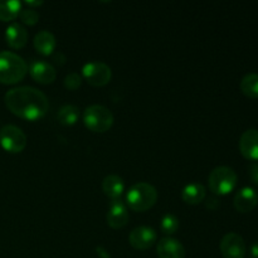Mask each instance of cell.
Instances as JSON below:
<instances>
[{
    "instance_id": "6da1fadb",
    "label": "cell",
    "mask_w": 258,
    "mask_h": 258,
    "mask_svg": "<svg viewBox=\"0 0 258 258\" xmlns=\"http://www.w3.org/2000/svg\"><path fill=\"white\" fill-rule=\"evenodd\" d=\"M8 110L28 121L42 118L49 108V102L40 90L30 86H20L8 91L4 96Z\"/></svg>"
},
{
    "instance_id": "7a4b0ae2",
    "label": "cell",
    "mask_w": 258,
    "mask_h": 258,
    "mask_svg": "<svg viewBox=\"0 0 258 258\" xmlns=\"http://www.w3.org/2000/svg\"><path fill=\"white\" fill-rule=\"evenodd\" d=\"M28 66L17 53L10 50L0 52V83L15 85L25 77Z\"/></svg>"
},
{
    "instance_id": "3957f363",
    "label": "cell",
    "mask_w": 258,
    "mask_h": 258,
    "mask_svg": "<svg viewBox=\"0 0 258 258\" xmlns=\"http://www.w3.org/2000/svg\"><path fill=\"white\" fill-rule=\"evenodd\" d=\"M158 201V190L155 186L145 181H139L131 185L126 193V204L135 212L149 211Z\"/></svg>"
},
{
    "instance_id": "277c9868",
    "label": "cell",
    "mask_w": 258,
    "mask_h": 258,
    "mask_svg": "<svg viewBox=\"0 0 258 258\" xmlns=\"http://www.w3.org/2000/svg\"><path fill=\"white\" fill-rule=\"evenodd\" d=\"M237 174L229 166H217L208 176V186L214 196H227L237 186Z\"/></svg>"
},
{
    "instance_id": "5b68a950",
    "label": "cell",
    "mask_w": 258,
    "mask_h": 258,
    "mask_svg": "<svg viewBox=\"0 0 258 258\" xmlns=\"http://www.w3.org/2000/svg\"><path fill=\"white\" fill-rule=\"evenodd\" d=\"M83 122L93 133H106L113 125V115L110 108L102 105L88 106L83 112Z\"/></svg>"
},
{
    "instance_id": "8992f818",
    "label": "cell",
    "mask_w": 258,
    "mask_h": 258,
    "mask_svg": "<svg viewBox=\"0 0 258 258\" xmlns=\"http://www.w3.org/2000/svg\"><path fill=\"white\" fill-rule=\"evenodd\" d=\"M0 146L8 153H22L27 146V136L18 126L5 125L0 128Z\"/></svg>"
},
{
    "instance_id": "52a82bcc",
    "label": "cell",
    "mask_w": 258,
    "mask_h": 258,
    "mask_svg": "<svg viewBox=\"0 0 258 258\" xmlns=\"http://www.w3.org/2000/svg\"><path fill=\"white\" fill-rule=\"evenodd\" d=\"M82 75L85 80L95 87L107 85L112 77L111 68L103 62H88L83 66Z\"/></svg>"
},
{
    "instance_id": "ba28073f",
    "label": "cell",
    "mask_w": 258,
    "mask_h": 258,
    "mask_svg": "<svg viewBox=\"0 0 258 258\" xmlns=\"http://www.w3.org/2000/svg\"><path fill=\"white\" fill-rule=\"evenodd\" d=\"M222 256L224 258H244L246 256V243L238 233H227L219 244Z\"/></svg>"
},
{
    "instance_id": "9c48e42d",
    "label": "cell",
    "mask_w": 258,
    "mask_h": 258,
    "mask_svg": "<svg viewBox=\"0 0 258 258\" xmlns=\"http://www.w3.org/2000/svg\"><path fill=\"white\" fill-rule=\"evenodd\" d=\"M156 238H158V234H156L155 229L151 228V227L141 226L136 227V228H134L130 232V234H128V243L135 249L145 251V249H149L150 247L154 246Z\"/></svg>"
},
{
    "instance_id": "30bf717a",
    "label": "cell",
    "mask_w": 258,
    "mask_h": 258,
    "mask_svg": "<svg viewBox=\"0 0 258 258\" xmlns=\"http://www.w3.org/2000/svg\"><path fill=\"white\" fill-rule=\"evenodd\" d=\"M128 218L130 216L126 204L121 199H112L106 216L108 226L113 229H120L127 224Z\"/></svg>"
},
{
    "instance_id": "8fae6325",
    "label": "cell",
    "mask_w": 258,
    "mask_h": 258,
    "mask_svg": "<svg viewBox=\"0 0 258 258\" xmlns=\"http://www.w3.org/2000/svg\"><path fill=\"white\" fill-rule=\"evenodd\" d=\"M29 73L35 82L43 85H49L57 77L55 68L44 60H33L29 66Z\"/></svg>"
},
{
    "instance_id": "7c38bea8",
    "label": "cell",
    "mask_w": 258,
    "mask_h": 258,
    "mask_svg": "<svg viewBox=\"0 0 258 258\" xmlns=\"http://www.w3.org/2000/svg\"><path fill=\"white\" fill-rule=\"evenodd\" d=\"M234 208L239 213H249L253 211L258 204V194L251 186H244L239 189L236 193L233 199Z\"/></svg>"
},
{
    "instance_id": "4fadbf2b",
    "label": "cell",
    "mask_w": 258,
    "mask_h": 258,
    "mask_svg": "<svg viewBox=\"0 0 258 258\" xmlns=\"http://www.w3.org/2000/svg\"><path fill=\"white\" fill-rule=\"evenodd\" d=\"M239 151L247 160H258V130L249 128L244 131L239 139Z\"/></svg>"
},
{
    "instance_id": "5bb4252c",
    "label": "cell",
    "mask_w": 258,
    "mask_h": 258,
    "mask_svg": "<svg viewBox=\"0 0 258 258\" xmlns=\"http://www.w3.org/2000/svg\"><path fill=\"white\" fill-rule=\"evenodd\" d=\"M156 253L159 258H184L185 257V248L178 239L171 238V237H164L158 242Z\"/></svg>"
},
{
    "instance_id": "9a60e30c",
    "label": "cell",
    "mask_w": 258,
    "mask_h": 258,
    "mask_svg": "<svg viewBox=\"0 0 258 258\" xmlns=\"http://www.w3.org/2000/svg\"><path fill=\"white\" fill-rule=\"evenodd\" d=\"M5 40L10 48L20 49L28 42L27 29L19 23H12L5 30Z\"/></svg>"
},
{
    "instance_id": "2e32d148",
    "label": "cell",
    "mask_w": 258,
    "mask_h": 258,
    "mask_svg": "<svg viewBox=\"0 0 258 258\" xmlns=\"http://www.w3.org/2000/svg\"><path fill=\"white\" fill-rule=\"evenodd\" d=\"M57 40H55L54 34L49 30H40L34 37V48L38 53L43 55L52 54L53 50L55 49Z\"/></svg>"
},
{
    "instance_id": "e0dca14e",
    "label": "cell",
    "mask_w": 258,
    "mask_h": 258,
    "mask_svg": "<svg viewBox=\"0 0 258 258\" xmlns=\"http://www.w3.org/2000/svg\"><path fill=\"white\" fill-rule=\"evenodd\" d=\"M102 190L108 198L111 199H120L121 196L125 191V183L122 178L116 174L107 175L102 181Z\"/></svg>"
},
{
    "instance_id": "ac0fdd59",
    "label": "cell",
    "mask_w": 258,
    "mask_h": 258,
    "mask_svg": "<svg viewBox=\"0 0 258 258\" xmlns=\"http://www.w3.org/2000/svg\"><path fill=\"white\" fill-rule=\"evenodd\" d=\"M207 190L206 186L201 183H190L185 185L181 190V198L185 203L196 206V204L202 203L206 199Z\"/></svg>"
},
{
    "instance_id": "d6986e66",
    "label": "cell",
    "mask_w": 258,
    "mask_h": 258,
    "mask_svg": "<svg viewBox=\"0 0 258 258\" xmlns=\"http://www.w3.org/2000/svg\"><path fill=\"white\" fill-rule=\"evenodd\" d=\"M22 10V3L18 0H9L3 2L0 0V20L2 22H12L15 18L19 17Z\"/></svg>"
},
{
    "instance_id": "ffe728a7",
    "label": "cell",
    "mask_w": 258,
    "mask_h": 258,
    "mask_svg": "<svg viewBox=\"0 0 258 258\" xmlns=\"http://www.w3.org/2000/svg\"><path fill=\"white\" fill-rule=\"evenodd\" d=\"M80 117V108L75 105H64L59 108L57 118L59 123L64 126H72L77 122Z\"/></svg>"
},
{
    "instance_id": "44dd1931",
    "label": "cell",
    "mask_w": 258,
    "mask_h": 258,
    "mask_svg": "<svg viewBox=\"0 0 258 258\" xmlns=\"http://www.w3.org/2000/svg\"><path fill=\"white\" fill-rule=\"evenodd\" d=\"M242 93L249 98H258V73H248L239 83Z\"/></svg>"
},
{
    "instance_id": "7402d4cb",
    "label": "cell",
    "mask_w": 258,
    "mask_h": 258,
    "mask_svg": "<svg viewBox=\"0 0 258 258\" xmlns=\"http://www.w3.org/2000/svg\"><path fill=\"white\" fill-rule=\"evenodd\" d=\"M178 228H179L178 217L174 216L173 213L164 214L163 218H161V223H160L161 233L166 234V236H171V234L176 233Z\"/></svg>"
},
{
    "instance_id": "603a6c76",
    "label": "cell",
    "mask_w": 258,
    "mask_h": 258,
    "mask_svg": "<svg viewBox=\"0 0 258 258\" xmlns=\"http://www.w3.org/2000/svg\"><path fill=\"white\" fill-rule=\"evenodd\" d=\"M19 18L24 24L34 25L37 24L38 20H39V13H38L34 8H27V9L20 10Z\"/></svg>"
},
{
    "instance_id": "cb8c5ba5",
    "label": "cell",
    "mask_w": 258,
    "mask_h": 258,
    "mask_svg": "<svg viewBox=\"0 0 258 258\" xmlns=\"http://www.w3.org/2000/svg\"><path fill=\"white\" fill-rule=\"evenodd\" d=\"M81 83H82V78H81V76L78 75L77 72H71L66 76L64 87L68 88V90L71 91L77 90V88L81 86Z\"/></svg>"
},
{
    "instance_id": "d4e9b609",
    "label": "cell",
    "mask_w": 258,
    "mask_h": 258,
    "mask_svg": "<svg viewBox=\"0 0 258 258\" xmlns=\"http://www.w3.org/2000/svg\"><path fill=\"white\" fill-rule=\"evenodd\" d=\"M206 207L208 209H211V211H217L221 207V202H219V199L216 196H212L209 198H207Z\"/></svg>"
},
{
    "instance_id": "484cf974",
    "label": "cell",
    "mask_w": 258,
    "mask_h": 258,
    "mask_svg": "<svg viewBox=\"0 0 258 258\" xmlns=\"http://www.w3.org/2000/svg\"><path fill=\"white\" fill-rule=\"evenodd\" d=\"M249 178H251V180L253 181L254 184L258 185V161L257 163L252 164L251 168H249Z\"/></svg>"
},
{
    "instance_id": "4316f807",
    "label": "cell",
    "mask_w": 258,
    "mask_h": 258,
    "mask_svg": "<svg viewBox=\"0 0 258 258\" xmlns=\"http://www.w3.org/2000/svg\"><path fill=\"white\" fill-rule=\"evenodd\" d=\"M249 256H251V258H258V242L252 244L251 251H249Z\"/></svg>"
},
{
    "instance_id": "83f0119b",
    "label": "cell",
    "mask_w": 258,
    "mask_h": 258,
    "mask_svg": "<svg viewBox=\"0 0 258 258\" xmlns=\"http://www.w3.org/2000/svg\"><path fill=\"white\" fill-rule=\"evenodd\" d=\"M24 4L28 5V8L40 7V5H43V2H42V0H35V2H32V0H27V2H24Z\"/></svg>"
},
{
    "instance_id": "f1b7e54d",
    "label": "cell",
    "mask_w": 258,
    "mask_h": 258,
    "mask_svg": "<svg viewBox=\"0 0 258 258\" xmlns=\"http://www.w3.org/2000/svg\"><path fill=\"white\" fill-rule=\"evenodd\" d=\"M96 251H97V253L100 254L102 258H110V253H108V252L106 251L103 247H97V248H96Z\"/></svg>"
}]
</instances>
